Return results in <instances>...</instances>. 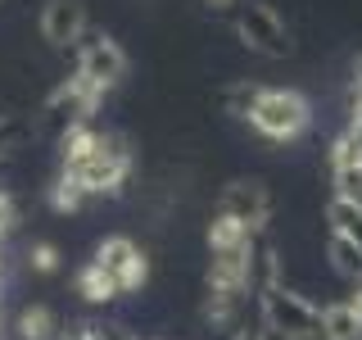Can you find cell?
<instances>
[{
    "instance_id": "1",
    "label": "cell",
    "mask_w": 362,
    "mask_h": 340,
    "mask_svg": "<svg viewBox=\"0 0 362 340\" xmlns=\"http://www.w3.org/2000/svg\"><path fill=\"white\" fill-rule=\"evenodd\" d=\"M240 113L249 118V128L267 141H299L303 132L313 128V105L303 91L290 86H254L245 96Z\"/></svg>"
},
{
    "instance_id": "2",
    "label": "cell",
    "mask_w": 362,
    "mask_h": 340,
    "mask_svg": "<svg viewBox=\"0 0 362 340\" xmlns=\"http://www.w3.org/2000/svg\"><path fill=\"white\" fill-rule=\"evenodd\" d=\"M127 68H132V60H127V50H122L113 37H105V32H95V37H86L82 45H77V64H73V73L82 77L86 86H95L100 96H109L113 86L127 77Z\"/></svg>"
},
{
    "instance_id": "3",
    "label": "cell",
    "mask_w": 362,
    "mask_h": 340,
    "mask_svg": "<svg viewBox=\"0 0 362 340\" xmlns=\"http://www.w3.org/2000/svg\"><path fill=\"white\" fill-rule=\"evenodd\" d=\"M90 264L109 272L118 295H136L150 281V259H145V249L136 245L132 236H105V241L95 245V259H90Z\"/></svg>"
},
{
    "instance_id": "4",
    "label": "cell",
    "mask_w": 362,
    "mask_h": 340,
    "mask_svg": "<svg viewBox=\"0 0 362 340\" xmlns=\"http://www.w3.org/2000/svg\"><path fill=\"white\" fill-rule=\"evenodd\" d=\"M263 332H276L281 340H317V309L290 290H263Z\"/></svg>"
},
{
    "instance_id": "5",
    "label": "cell",
    "mask_w": 362,
    "mask_h": 340,
    "mask_svg": "<svg viewBox=\"0 0 362 340\" xmlns=\"http://www.w3.org/2000/svg\"><path fill=\"white\" fill-rule=\"evenodd\" d=\"M37 32L45 45L54 50H77L90 37V18L82 0H45L41 14H37Z\"/></svg>"
},
{
    "instance_id": "6",
    "label": "cell",
    "mask_w": 362,
    "mask_h": 340,
    "mask_svg": "<svg viewBox=\"0 0 362 340\" xmlns=\"http://www.w3.org/2000/svg\"><path fill=\"white\" fill-rule=\"evenodd\" d=\"M235 32H240V41L249 45V50L267 55V60L290 55V32H286V23H281V14L272 5H249V9H240Z\"/></svg>"
},
{
    "instance_id": "7",
    "label": "cell",
    "mask_w": 362,
    "mask_h": 340,
    "mask_svg": "<svg viewBox=\"0 0 362 340\" xmlns=\"http://www.w3.org/2000/svg\"><path fill=\"white\" fill-rule=\"evenodd\" d=\"M222 213H231L235 222H245L249 232H258V227L267 222V213H272L267 186L263 181H231L226 196H222Z\"/></svg>"
},
{
    "instance_id": "8",
    "label": "cell",
    "mask_w": 362,
    "mask_h": 340,
    "mask_svg": "<svg viewBox=\"0 0 362 340\" xmlns=\"http://www.w3.org/2000/svg\"><path fill=\"white\" fill-rule=\"evenodd\" d=\"M317 340H362V317L349 300H335L317 309Z\"/></svg>"
},
{
    "instance_id": "9",
    "label": "cell",
    "mask_w": 362,
    "mask_h": 340,
    "mask_svg": "<svg viewBox=\"0 0 362 340\" xmlns=\"http://www.w3.org/2000/svg\"><path fill=\"white\" fill-rule=\"evenodd\" d=\"M14 336L18 340H59L64 327H59L50 304H23L18 317H14Z\"/></svg>"
},
{
    "instance_id": "10",
    "label": "cell",
    "mask_w": 362,
    "mask_h": 340,
    "mask_svg": "<svg viewBox=\"0 0 362 340\" xmlns=\"http://www.w3.org/2000/svg\"><path fill=\"white\" fill-rule=\"evenodd\" d=\"M254 245V232H249L245 222H235L231 213H213V222H209V249L213 254H235V249H249Z\"/></svg>"
},
{
    "instance_id": "11",
    "label": "cell",
    "mask_w": 362,
    "mask_h": 340,
    "mask_svg": "<svg viewBox=\"0 0 362 340\" xmlns=\"http://www.w3.org/2000/svg\"><path fill=\"white\" fill-rule=\"evenodd\" d=\"M73 286H77V295H82L86 304H113V300H118V286H113V277H109L105 268H95V264L77 268Z\"/></svg>"
},
{
    "instance_id": "12",
    "label": "cell",
    "mask_w": 362,
    "mask_h": 340,
    "mask_svg": "<svg viewBox=\"0 0 362 340\" xmlns=\"http://www.w3.org/2000/svg\"><path fill=\"white\" fill-rule=\"evenodd\" d=\"M326 218H331V236H344V241H354L362 249V204L358 200H331V209H326Z\"/></svg>"
},
{
    "instance_id": "13",
    "label": "cell",
    "mask_w": 362,
    "mask_h": 340,
    "mask_svg": "<svg viewBox=\"0 0 362 340\" xmlns=\"http://www.w3.org/2000/svg\"><path fill=\"white\" fill-rule=\"evenodd\" d=\"M331 268L339 272V277L362 281V249L354 241H344V236H331Z\"/></svg>"
},
{
    "instance_id": "14",
    "label": "cell",
    "mask_w": 362,
    "mask_h": 340,
    "mask_svg": "<svg viewBox=\"0 0 362 340\" xmlns=\"http://www.w3.org/2000/svg\"><path fill=\"white\" fill-rule=\"evenodd\" d=\"M28 264H32V272H41V277H50V272H59V245L54 241H32L28 245Z\"/></svg>"
},
{
    "instance_id": "15",
    "label": "cell",
    "mask_w": 362,
    "mask_h": 340,
    "mask_svg": "<svg viewBox=\"0 0 362 340\" xmlns=\"http://www.w3.org/2000/svg\"><path fill=\"white\" fill-rule=\"evenodd\" d=\"M231 340H267V332H249V327H240V332H235Z\"/></svg>"
},
{
    "instance_id": "16",
    "label": "cell",
    "mask_w": 362,
    "mask_h": 340,
    "mask_svg": "<svg viewBox=\"0 0 362 340\" xmlns=\"http://www.w3.org/2000/svg\"><path fill=\"white\" fill-rule=\"evenodd\" d=\"M349 304H354V313L362 317V286H358V295H354V300H349Z\"/></svg>"
},
{
    "instance_id": "17",
    "label": "cell",
    "mask_w": 362,
    "mask_h": 340,
    "mask_svg": "<svg viewBox=\"0 0 362 340\" xmlns=\"http://www.w3.org/2000/svg\"><path fill=\"white\" fill-rule=\"evenodd\" d=\"M204 5H213V9H226V5H235V0H204Z\"/></svg>"
},
{
    "instance_id": "18",
    "label": "cell",
    "mask_w": 362,
    "mask_h": 340,
    "mask_svg": "<svg viewBox=\"0 0 362 340\" xmlns=\"http://www.w3.org/2000/svg\"><path fill=\"white\" fill-rule=\"evenodd\" d=\"M354 96H358V105H362V77H358V91H354Z\"/></svg>"
},
{
    "instance_id": "19",
    "label": "cell",
    "mask_w": 362,
    "mask_h": 340,
    "mask_svg": "<svg viewBox=\"0 0 362 340\" xmlns=\"http://www.w3.org/2000/svg\"><path fill=\"white\" fill-rule=\"evenodd\" d=\"M0 5H5V0H0Z\"/></svg>"
}]
</instances>
